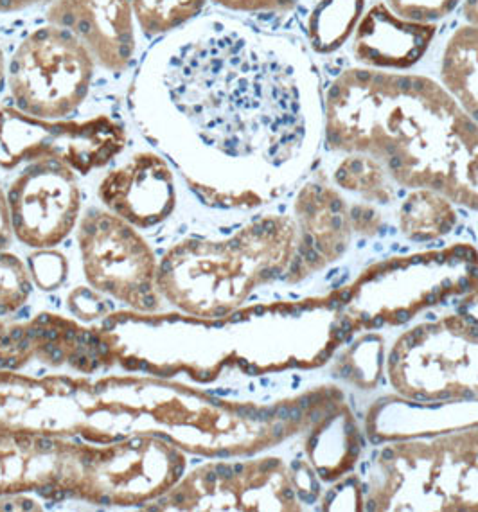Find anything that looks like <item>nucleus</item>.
I'll return each mask as SVG.
<instances>
[{
  "label": "nucleus",
  "mask_w": 478,
  "mask_h": 512,
  "mask_svg": "<svg viewBox=\"0 0 478 512\" xmlns=\"http://www.w3.org/2000/svg\"><path fill=\"white\" fill-rule=\"evenodd\" d=\"M331 148L381 160L401 186L478 207V123L441 83L353 67L326 92Z\"/></svg>",
  "instance_id": "2"
},
{
  "label": "nucleus",
  "mask_w": 478,
  "mask_h": 512,
  "mask_svg": "<svg viewBox=\"0 0 478 512\" xmlns=\"http://www.w3.org/2000/svg\"><path fill=\"white\" fill-rule=\"evenodd\" d=\"M78 241L83 272L96 292L142 313L162 309L159 263L137 227L108 209H92L80 221Z\"/></svg>",
  "instance_id": "6"
},
{
  "label": "nucleus",
  "mask_w": 478,
  "mask_h": 512,
  "mask_svg": "<svg viewBox=\"0 0 478 512\" xmlns=\"http://www.w3.org/2000/svg\"><path fill=\"white\" fill-rule=\"evenodd\" d=\"M444 89L478 123V27L466 24L453 31L441 56Z\"/></svg>",
  "instance_id": "14"
},
{
  "label": "nucleus",
  "mask_w": 478,
  "mask_h": 512,
  "mask_svg": "<svg viewBox=\"0 0 478 512\" xmlns=\"http://www.w3.org/2000/svg\"><path fill=\"white\" fill-rule=\"evenodd\" d=\"M99 198L108 211L133 227L151 229L175 209V175L157 153H137L103 178Z\"/></svg>",
  "instance_id": "11"
},
{
  "label": "nucleus",
  "mask_w": 478,
  "mask_h": 512,
  "mask_svg": "<svg viewBox=\"0 0 478 512\" xmlns=\"http://www.w3.org/2000/svg\"><path fill=\"white\" fill-rule=\"evenodd\" d=\"M435 35V24L399 17L387 2H376L363 13L356 27L353 54L360 67L405 72L425 58Z\"/></svg>",
  "instance_id": "12"
},
{
  "label": "nucleus",
  "mask_w": 478,
  "mask_h": 512,
  "mask_svg": "<svg viewBox=\"0 0 478 512\" xmlns=\"http://www.w3.org/2000/svg\"><path fill=\"white\" fill-rule=\"evenodd\" d=\"M6 324H8V322H4V320H2V318H0V333H2V329H4V327H6Z\"/></svg>",
  "instance_id": "24"
},
{
  "label": "nucleus",
  "mask_w": 478,
  "mask_h": 512,
  "mask_svg": "<svg viewBox=\"0 0 478 512\" xmlns=\"http://www.w3.org/2000/svg\"><path fill=\"white\" fill-rule=\"evenodd\" d=\"M279 221L266 218L238 236L214 243L187 239L160 259L157 286L164 301L195 317H220L247 295L256 279L279 270L261 254Z\"/></svg>",
  "instance_id": "3"
},
{
  "label": "nucleus",
  "mask_w": 478,
  "mask_h": 512,
  "mask_svg": "<svg viewBox=\"0 0 478 512\" xmlns=\"http://www.w3.org/2000/svg\"><path fill=\"white\" fill-rule=\"evenodd\" d=\"M116 338L101 329H87L60 315H38L24 324H6L0 333V371H17L26 363L71 367L83 374L116 362Z\"/></svg>",
  "instance_id": "9"
},
{
  "label": "nucleus",
  "mask_w": 478,
  "mask_h": 512,
  "mask_svg": "<svg viewBox=\"0 0 478 512\" xmlns=\"http://www.w3.org/2000/svg\"><path fill=\"white\" fill-rule=\"evenodd\" d=\"M387 173L378 159L365 153H351L342 160L335 173V180L342 187L358 191L365 196L378 200H387L392 195V189L387 182Z\"/></svg>",
  "instance_id": "16"
},
{
  "label": "nucleus",
  "mask_w": 478,
  "mask_h": 512,
  "mask_svg": "<svg viewBox=\"0 0 478 512\" xmlns=\"http://www.w3.org/2000/svg\"><path fill=\"white\" fill-rule=\"evenodd\" d=\"M47 22L71 33L105 72H126L137 56L133 0H54Z\"/></svg>",
  "instance_id": "10"
},
{
  "label": "nucleus",
  "mask_w": 478,
  "mask_h": 512,
  "mask_svg": "<svg viewBox=\"0 0 478 512\" xmlns=\"http://www.w3.org/2000/svg\"><path fill=\"white\" fill-rule=\"evenodd\" d=\"M9 221L18 241L38 250L60 245L80 220L76 175L58 160L29 162L9 184Z\"/></svg>",
  "instance_id": "8"
},
{
  "label": "nucleus",
  "mask_w": 478,
  "mask_h": 512,
  "mask_svg": "<svg viewBox=\"0 0 478 512\" xmlns=\"http://www.w3.org/2000/svg\"><path fill=\"white\" fill-rule=\"evenodd\" d=\"M13 239L11 221H9L8 198L0 187V250H6Z\"/></svg>",
  "instance_id": "21"
},
{
  "label": "nucleus",
  "mask_w": 478,
  "mask_h": 512,
  "mask_svg": "<svg viewBox=\"0 0 478 512\" xmlns=\"http://www.w3.org/2000/svg\"><path fill=\"white\" fill-rule=\"evenodd\" d=\"M319 99L299 45L222 15L160 36L133 81L146 128L222 200H257L304 168Z\"/></svg>",
  "instance_id": "1"
},
{
  "label": "nucleus",
  "mask_w": 478,
  "mask_h": 512,
  "mask_svg": "<svg viewBox=\"0 0 478 512\" xmlns=\"http://www.w3.org/2000/svg\"><path fill=\"white\" fill-rule=\"evenodd\" d=\"M128 142L123 126L107 115L85 121H49L17 108H0V168L58 160L89 175L116 159Z\"/></svg>",
  "instance_id": "5"
},
{
  "label": "nucleus",
  "mask_w": 478,
  "mask_h": 512,
  "mask_svg": "<svg viewBox=\"0 0 478 512\" xmlns=\"http://www.w3.org/2000/svg\"><path fill=\"white\" fill-rule=\"evenodd\" d=\"M6 72H8V63H6V56H4V51L0 47V89H2L4 81H6Z\"/></svg>",
  "instance_id": "23"
},
{
  "label": "nucleus",
  "mask_w": 478,
  "mask_h": 512,
  "mask_svg": "<svg viewBox=\"0 0 478 512\" xmlns=\"http://www.w3.org/2000/svg\"><path fill=\"white\" fill-rule=\"evenodd\" d=\"M90 442L0 423V496L35 493L49 502L76 500Z\"/></svg>",
  "instance_id": "7"
},
{
  "label": "nucleus",
  "mask_w": 478,
  "mask_h": 512,
  "mask_svg": "<svg viewBox=\"0 0 478 512\" xmlns=\"http://www.w3.org/2000/svg\"><path fill=\"white\" fill-rule=\"evenodd\" d=\"M365 0H319L306 18L308 44L317 54L337 53L355 35Z\"/></svg>",
  "instance_id": "15"
},
{
  "label": "nucleus",
  "mask_w": 478,
  "mask_h": 512,
  "mask_svg": "<svg viewBox=\"0 0 478 512\" xmlns=\"http://www.w3.org/2000/svg\"><path fill=\"white\" fill-rule=\"evenodd\" d=\"M31 295V275L17 256L0 250V317L26 306Z\"/></svg>",
  "instance_id": "17"
},
{
  "label": "nucleus",
  "mask_w": 478,
  "mask_h": 512,
  "mask_svg": "<svg viewBox=\"0 0 478 512\" xmlns=\"http://www.w3.org/2000/svg\"><path fill=\"white\" fill-rule=\"evenodd\" d=\"M96 63L62 27L47 24L18 44L6 72L15 108L38 119H63L89 98Z\"/></svg>",
  "instance_id": "4"
},
{
  "label": "nucleus",
  "mask_w": 478,
  "mask_h": 512,
  "mask_svg": "<svg viewBox=\"0 0 478 512\" xmlns=\"http://www.w3.org/2000/svg\"><path fill=\"white\" fill-rule=\"evenodd\" d=\"M462 2L464 0H387V6L398 13L399 17L423 24H435L452 15Z\"/></svg>",
  "instance_id": "18"
},
{
  "label": "nucleus",
  "mask_w": 478,
  "mask_h": 512,
  "mask_svg": "<svg viewBox=\"0 0 478 512\" xmlns=\"http://www.w3.org/2000/svg\"><path fill=\"white\" fill-rule=\"evenodd\" d=\"M462 13L466 22L471 26L478 27V0H464L462 2Z\"/></svg>",
  "instance_id": "22"
},
{
  "label": "nucleus",
  "mask_w": 478,
  "mask_h": 512,
  "mask_svg": "<svg viewBox=\"0 0 478 512\" xmlns=\"http://www.w3.org/2000/svg\"><path fill=\"white\" fill-rule=\"evenodd\" d=\"M29 275L42 290H54L67 277V261L60 254L44 250L29 259Z\"/></svg>",
  "instance_id": "19"
},
{
  "label": "nucleus",
  "mask_w": 478,
  "mask_h": 512,
  "mask_svg": "<svg viewBox=\"0 0 478 512\" xmlns=\"http://www.w3.org/2000/svg\"><path fill=\"white\" fill-rule=\"evenodd\" d=\"M53 2L54 0H0V15L24 13L42 6H51Z\"/></svg>",
  "instance_id": "20"
},
{
  "label": "nucleus",
  "mask_w": 478,
  "mask_h": 512,
  "mask_svg": "<svg viewBox=\"0 0 478 512\" xmlns=\"http://www.w3.org/2000/svg\"><path fill=\"white\" fill-rule=\"evenodd\" d=\"M299 0H133L137 24L148 38H160L202 17L209 8L238 15H286Z\"/></svg>",
  "instance_id": "13"
}]
</instances>
